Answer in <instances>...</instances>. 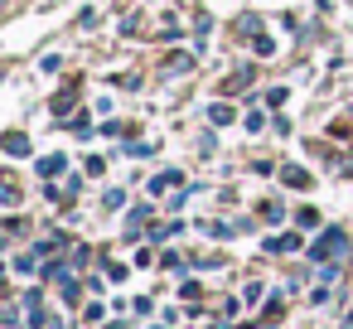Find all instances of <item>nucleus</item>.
Masks as SVG:
<instances>
[{
  "instance_id": "nucleus-1",
  "label": "nucleus",
  "mask_w": 353,
  "mask_h": 329,
  "mask_svg": "<svg viewBox=\"0 0 353 329\" xmlns=\"http://www.w3.org/2000/svg\"><path fill=\"white\" fill-rule=\"evenodd\" d=\"M343 252H348V237H343L339 228H324V237L310 247V257H314V261H334V257H343Z\"/></svg>"
},
{
  "instance_id": "nucleus-2",
  "label": "nucleus",
  "mask_w": 353,
  "mask_h": 329,
  "mask_svg": "<svg viewBox=\"0 0 353 329\" xmlns=\"http://www.w3.org/2000/svg\"><path fill=\"white\" fill-rule=\"evenodd\" d=\"M0 150H6V155H30V141H25L20 131H10L6 141H0Z\"/></svg>"
},
{
  "instance_id": "nucleus-3",
  "label": "nucleus",
  "mask_w": 353,
  "mask_h": 329,
  "mask_svg": "<svg viewBox=\"0 0 353 329\" xmlns=\"http://www.w3.org/2000/svg\"><path fill=\"white\" fill-rule=\"evenodd\" d=\"M266 247H271V252H300V247H305V242H300V237H295V232H285V237H271V242H266Z\"/></svg>"
},
{
  "instance_id": "nucleus-4",
  "label": "nucleus",
  "mask_w": 353,
  "mask_h": 329,
  "mask_svg": "<svg viewBox=\"0 0 353 329\" xmlns=\"http://www.w3.org/2000/svg\"><path fill=\"white\" fill-rule=\"evenodd\" d=\"M285 184H290V189H310V175H305L300 165H285Z\"/></svg>"
},
{
  "instance_id": "nucleus-5",
  "label": "nucleus",
  "mask_w": 353,
  "mask_h": 329,
  "mask_svg": "<svg viewBox=\"0 0 353 329\" xmlns=\"http://www.w3.org/2000/svg\"><path fill=\"white\" fill-rule=\"evenodd\" d=\"M208 121H213V126H228V121H232V107H228V102H218V107L208 112Z\"/></svg>"
},
{
  "instance_id": "nucleus-6",
  "label": "nucleus",
  "mask_w": 353,
  "mask_h": 329,
  "mask_svg": "<svg viewBox=\"0 0 353 329\" xmlns=\"http://www.w3.org/2000/svg\"><path fill=\"white\" fill-rule=\"evenodd\" d=\"M170 184H179V175H174V170H165V175H155V179H150V189H155V194H160V189H170Z\"/></svg>"
},
{
  "instance_id": "nucleus-7",
  "label": "nucleus",
  "mask_w": 353,
  "mask_h": 329,
  "mask_svg": "<svg viewBox=\"0 0 353 329\" xmlns=\"http://www.w3.org/2000/svg\"><path fill=\"white\" fill-rule=\"evenodd\" d=\"M261 218H266V223H285V208H281V203H261Z\"/></svg>"
},
{
  "instance_id": "nucleus-8",
  "label": "nucleus",
  "mask_w": 353,
  "mask_h": 329,
  "mask_svg": "<svg viewBox=\"0 0 353 329\" xmlns=\"http://www.w3.org/2000/svg\"><path fill=\"white\" fill-rule=\"evenodd\" d=\"M59 170H63V160H59V155H49V160H44V165H39V175H44V179H54V175H59Z\"/></svg>"
},
{
  "instance_id": "nucleus-9",
  "label": "nucleus",
  "mask_w": 353,
  "mask_h": 329,
  "mask_svg": "<svg viewBox=\"0 0 353 329\" xmlns=\"http://www.w3.org/2000/svg\"><path fill=\"white\" fill-rule=\"evenodd\" d=\"M295 223H300V228H319V213H314V208H300Z\"/></svg>"
},
{
  "instance_id": "nucleus-10",
  "label": "nucleus",
  "mask_w": 353,
  "mask_h": 329,
  "mask_svg": "<svg viewBox=\"0 0 353 329\" xmlns=\"http://www.w3.org/2000/svg\"><path fill=\"white\" fill-rule=\"evenodd\" d=\"M121 199H126L121 189H107V194H102V208H121Z\"/></svg>"
},
{
  "instance_id": "nucleus-11",
  "label": "nucleus",
  "mask_w": 353,
  "mask_h": 329,
  "mask_svg": "<svg viewBox=\"0 0 353 329\" xmlns=\"http://www.w3.org/2000/svg\"><path fill=\"white\" fill-rule=\"evenodd\" d=\"M20 194H15V184H0V203H15Z\"/></svg>"
},
{
  "instance_id": "nucleus-12",
  "label": "nucleus",
  "mask_w": 353,
  "mask_h": 329,
  "mask_svg": "<svg viewBox=\"0 0 353 329\" xmlns=\"http://www.w3.org/2000/svg\"><path fill=\"white\" fill-rule=\"evenodd\" d=\"M0 10H6V0H0Z\"/></svg>"
}]
</instances>
